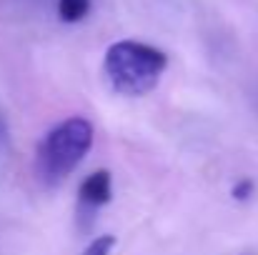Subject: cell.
<instances>
[{
    "mask_svg": "<svg viewBox=\"0 0 258 255\" xmlns=\"http://www.w3.org/2000/svg\"><path fill=\"white\" fill-rule=\"evenodd\" d=\"M113 248H115V238L113 235H100L83 250V255H110Z\"/></svg>",
    "mask_w": 258,
    "mask_h": 255,
    "instance_id": "5b68a950",
    "label": "cell"
},
{
    "mask_svg": "<svg viewBox=\"0 0 258 255\" xmlns=\"http://www.w3.org/2000/svg\"><path fill=\"white\" fill-rule=\"evenodd\" d=\"M90 13V0H58V18L63 23H81Z\"/></svg>",
    "mask_w": 258,
    "mask_h": 255,
    "instance_id": "277c9868",
    "label": "cell"
},
{
    "mask_svg": "<svg viewBox=\"0 0 258 255\" xmlns=\"http://www.w3.org/2000/svg\"><path fill=\"white\" fill-rule=\"evenodd\" d=\"M90 145H93V125L81 115H73L50 128L35 150V170L40 180L48 185L63 183L83 163Z\"/></svg>",
    "mask_w": 258,
    "mask_h": 255,
    "instance_id": "7a4b0ae2",
    "label": "cell"
},
{
    "mask_svg": "<svg viewBox=\"0 0 258 255\" xmlns=\"http://www.w3.org/2000/svg\"><path fill=\"white\" fill-rule=\"evenodd\" d=\"M113 198V180L108 170H95L90 173L78 188V203L81 208H86L90 213H95L98 208L108 205Z\"/></svg>",
    "mask_w": 258,
    "mask_h": 255,
    "instance_id": "3957f363",
    "label": "cell"
},
{
    "mask_svg": "<svg viewBox=\"0 0 258 255\" xmlns=\"http://www.w3.org/2000/svg\"><path fill=\"white\" fill-rule=\"evenodd\" d=\"M233 198L236 200H248L251 195H253V180H248V178H243V180H238L236 185H233Z\"/></svg>",
    "mask_w": 258,
    "mask_h": 255,
    "instance_id": "8992f818",
    "label": "cell"
},
{
    "mask_svg": "<svg viewBox=\"0 0 258 255\" xmlns=\"http://www.w3.org/2000/svg\"><path fill=\"white\" fill-rule=\"evenodd\" d=\"M168 68V55L148 43L118 40L105 50L103 73L110 88L125 98L151 93Z\"/></svg>",
    "mask_w": 258,
    "mask_h": 255,
    "instance_id": "6da1fadb",
    "label": "cell"
}]
</instances>
